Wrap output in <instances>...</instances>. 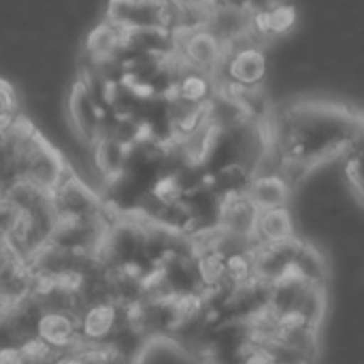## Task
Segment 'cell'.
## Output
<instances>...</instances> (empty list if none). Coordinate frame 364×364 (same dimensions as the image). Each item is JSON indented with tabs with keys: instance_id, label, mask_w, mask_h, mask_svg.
Here are the masks:
<instances>
[{
	"instance_id": "cell-1",
	"label": "cell",
	"mask_w": 364,
	"mask_h": 364,
	"mask_svg": "<svg viewBox=\"0 0 364 364\" xmlns=\"http://www.w3.org/2000/svg\"><path fill=\"white\" fill-rule=\"evenodd\" d=\"M358 113L326 100H296L282 109L271 130V149L279 160H296L316 168L350 145Z\"/></svg>"
},
{
	"instance_id": "cell-2",
	"label": "cell",
	"mask_w": 364,
	"mask_h": 364,
	"mask_svg": "<svg viewBox=\"0 0 364 364\" xmlns=\"http://www.w3.org/2000/svg\"><path fill=\"white\" fill-rule=\"evenodd\" d=\"M77 324L83 343H111L128 326L126 307L109 296L94 299L77 311Z\"/></svg>"
},
{
	"instance_id": "cell-3",
	"label": "cell",
	"mask_w": 364,
	"mask_h": 364,
	"mask_svg": "<svg viewBox=\"0 0 364 364\" xmlns=\"http://www.w3.org/2000/svg\"><path fill=\"white\" fill-rule=\"evenodd\" d=\"M17 175L34 183L38 190L53 194L55 188L70 175L66 162L62 156L47 143L43 136L36 139V143L28 149V154L21 158Z\"/></svg>"
},
{
	"instance_id": "cell-4",
	"label": "cell",
	"mask_w": 364,
	"mask_h": 364,
	"mask_svg": "<svg viewBox=\"0 0 364 364\" xmlns=\"http://www.w3.org/2000/svg\"><path fill=\"white\" fill-rule=\"evenodd\" d=\"M226 81L237 85H262L267 77V53L258 43H243L230 47L220 68Z\"/></svg>"
},
{
	"instance_id": "cell-5",
	"label": "cell",
	"mask_w": 364,
	"mask_h": 364,
	"mask_svg": "<svg viewBox=\"0 0 364 364\" xmlns=\"http://www.w3.org/2000/svg\"><path fill=\"white\" fill-rule=\"evenodd\" d=\"M58 218H96L102 215V205L79 177L68 175L51 194Z\"/></svg>"
},
{
	"instance_id": "cell-6",
	"label": "cell",
	"mask_w": 364,
	"mask_h": 364,
	"mask_svg": "<svg viewBox=\"0 0 364 364\" xmlns=\"http://www.w3.org/2000/svg\"><path fill=\"white\" fill-rule=\"evenodd\" d=\"M34 335L58 352V358L81 343L77 316L70 311H41L34 324Z\"/></svg>"
},
{
	"instance_id": "cell-7",
	"label": "cell",
	"mask_w": 364,
	"mask_h": 364,
	"mask_svg": "<svg viewBox=\"0 0 364 364\" xmlns=\"http://www.w3.org/2000/svg\"><path fill=\"white\" fill-rule=\"evenodd\" d=\"M68 115L75 132L92 143L100 132H102V122H100V109L85 83H77L68 96Z\"/></svg>"
},
{
	"instance_id": "cell-8",
	"label": "cell",
	"mask_w": 364,
	"mask_h": 364,
	"mask_svg": "<svg viewBox=\"0 0 364 364\" xmlns=\"http://www.w3.org/2000/svg\"><path fill=\"white\" fill-rule=\"evenodd\" d=\"M245 194L258 211H264L286 207L292 198V186L279 173H256L252 175Z\"/></svg>"
},
{
	"instance_id": "cell-9",
	"label": "cell",
	"mask_w": 364,
	"mask_h": 364,
	"mask_svg": "<svg viewBox=\"0 0 364 364\" xmlns=\"http://www.w3.org/2000/svg\"><path fill=\"white\" fill-rule=\"evenodd\" d=\"M124 49H126V32L107 19L98 23L85 38V55L96 66L105 62H115Z\"/></svg>"
},
{
	"instance_id": "cell-10",
	"label": "cell",
	"mask_w": 364,
	"mask_h": 364,
	"mask_svg": "<svg viewBox=\"0 0 364 364\" xmlns=\"http://www.w3.org/2000/svg\"><path fill=\"white\" fill-rule=\"evenodd\" d=\"M254 237H256V243H284V241L294 239L296 228H294V218L288 205L258 211Z\"/></svg>"
},
{
	"instance_id": "cell-11",
	"label": "cell",
	"mask_w": 364,
	"mask_h": 364,
	"mask_svg": "<svg viewBox=\"0 0 364 364\" xmlns=\"http://www.w3.org/2000/svg\"><path fill=\"white\" fill-rule=\"evenodd\" d=\"M343 154H346L343 175L348 179V186L354 192V196L364 205V115L360 113H358L354 136Z\"/></svg>"
},
{
	"instance_id": "cell-12",
	"label": "cell",
	"mask_w": 364,
	"mask_h": 364,
	"mask_svg": "<svg viewBox=\"0 0 364 364\" xmlns=\"http://www.w3.org/2000/svg\"><path fill=\"white\" fill-rule=\"evenodd\" d=\"M267 11H269V38H282L290 30H294L299 21V11L292 4H286L279 0Z\"/></svg>"
}]
</instances>
